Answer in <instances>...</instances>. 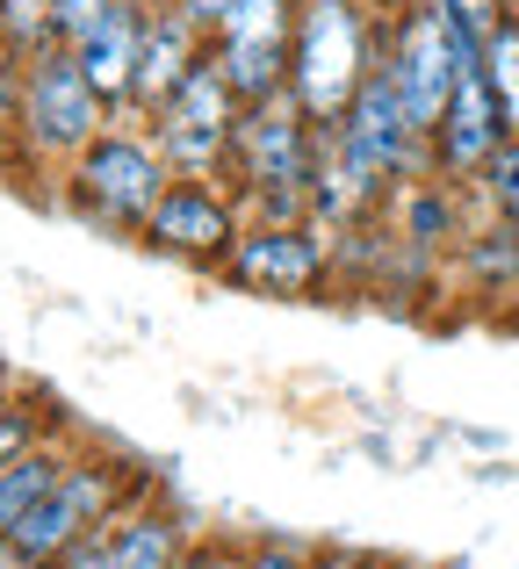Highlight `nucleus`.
<instances>
[{
    "instance_id": "obj_1",
    "label": "nucleus",
    "mask_w": 519,
    "mask_h": 569,
    "mask_svg": "<svg viewBox=\"0 0 519 569\" xmlns=\"http://www.w3.org/2000/svg\"><path fill=\"white\" fill-rule=\"evenodd\" d=\"M109 123H116V109L80 72L72 43H51V51L8 66V159H14V173L37 167L58 181Z\"/></svg>"
},
{
    "instance_id": "obj_2",
    "label": "nucleus",
    "mask_w": 519,
    "mask_h": 569,
    "mask_svg": "<svg viewBox=\"0 0 519 569\" xmlns=\"http://www.w3.org/2000/svg\"><path fill=\"white\" fill-rule=\"evenodd\" d=\"M173 181H181V173L167 167L152 130L109 123L66 173H58V209H72L80 223H101V231L144 238V223H152V209L167 202Z\"/></svg>"
},
{
    "instance_id": "obj_3",
    "label": "nucleus",
    "mask_w": 519,
    "mask_h": 569,
    "mask_svg": "<svg viewBox=\"0 0 519 569\" xmlns=\"http://www.w3.org/2000/svg\"><path fill=\"white\" fill-rule=\"evenodd\" d=\"M382 58V22L368 0H296V51H289V94L310 123H339L361 94V80Z\"/></svg>"
},
{
    "instance_id": "obj_4",
    "label": "nucleus",
    "mask_w": 519,
    "mask_h": 569,
    "mask_svg": "<svg viewBox=\"0 0 519 569\" xmlns=\"http://www.w3.org/2000/svg\"><path fill=\"white\" fill-rule=\"evenodd\" d=\"M310 167H318V123L303 116V101L296 94L246 101L239 144H231V173H224L239 188V202L253 217L303 223L310 217Z\"/></svg>"
},
{
    "instance_id": "obj_5",
    "label": "nucleus",
    "mask_w": 519,
    "mask_h": 569,
    "mask_svg": "<svg viewBox=\"0 0 519 569\" xmlns=\"http://www.w3.org/2000/svg\"><path fill=\"white\" fill-rule=\"evenodd\" d=\"M239 116H246V101H239V87L224 80V66H217V51H210L173 87L167 109L152 116V138H159V152H167V167L181 173V181H224L231 144H239Z\"/></svg>"
},
{
    "instance_id": "obj_6",
    "label": "nucleus",
    "mask_w": 519,
    "mask_h": 569,
    "mask_svg": "<svg viewBox=\"0 0 519 569\" xmlns=\"http://www.w3.org/2000/svg\"><path fill=\"white\" fill-rule=\"evenodd\" d=\"M130 469L123 461H109V455H72V469H66V483L51 490V498L37 505V512L22 519V527H8L0 541L14 548V556H37V562H66L72 548L87 541V533H101L116 512L130 505Z\"/></svg>"
},
{
    "instance_id": "obj_7",
    "label": "nucleus",
    "mask_w": 519,
    "mask_h": 569,
    "mask_svg": "<svg viewBox=\"0 0 519 569\" xmlns=\"http://www.w3.org/2000/svg\"><path fill=\"white\" fill-rule=\"evenodd\" d=\"M469 58H477V51L448 29V14H440V8H426V0L382 8V66L397 72V87H405L411 116H419L426 130H440V116H448L455 80H462Z\"/></svg>"
},
{
    "instance_id": "obj_8",
    "label": "nucleus",
    "mask_w": 519,
    "mask_h": 569,
    "mask_svg": "<svg viewBox=\"0 0 519 569\" xmlns=\"http://www.w3.org/2000/svg\"><path fill=\"white\" fill-rule=\"evenodd\" d=\"M332 274H339L332 231H325L318 217H303V223L253 217L239 231V246H231V260H224V281H239L246 296H275V303H303V296H318Z\"/></svg>"
},
{
    "instance_id": "obj_9",
    "label": "nucleus",
    "mask_w": 519,
    "mask_h": 569,
    "mask_svg": "<svg viewBox=\"0 0 519 569\" xmlns=\"http://www.w3.org/2000/svg\"><path fill=\"white\" fill-rule=\"evenodd\" d=\"M339 138L353 144V152L368 159V167L382 173L390 188H405V181H419V173H440L433 167V130L411 116V101H405V87H397V72L376 58V72L361 80V94H353V109L339 116Z\"/></svg>"
},
{
    "instance_id": "obj_10",
    "label": "nucleus",
    "mask_w": 519,
    "mask_h": 569,
    "mask_svg": "<svg viewBox=\"0 0 519 569\" xmlns=\"http://www.w3.org/2000/svg\"><path fill=\"white\" fill-rule=\"evenodd\" d=\"M246 223H253V209L239 202L231 181H173L167 202L144 223V246L167 252V260H188V267H224Z\"/></svg>"
},
{
    "instance_id": "obj_11",
    "label": "nucleus",
    "mask_w": 519,
    "mask_h": 569,
    "mask_svg": "<svg viewBox=\"0 0 519 569\" xmlns=\"http://www.w3.org/2000/svg\"><path fill=\"white\" fill-rule=\"evenodd\" d=\"M210 51L239 101H275L289 94V51H296V0H239L210 29Z\"/></svg>"
},
{
    "instance_id": "obj_12",
    "label": "nucleus",
    "mask_w": 519,
    "mask_h": 569,
    "mask_svg": "<svg viewBox=\"0 0 519 569\" xmlns=\"http://www.w3.org/2000/svg\"><path fill=\"white\" fill-rule=\"evenodd\" d=\"M506 138H512V116H506V101H498L491 72H483V58H469L462 80H455L448 116H440V130H433V167L448 173V181L477 188V173L498 159Z\"/></svg>"
},
{
    "instance_id": "obj_13",
    "label": "nucleus",
    "mask_w": 519,
    "mask_h": 569,
    "mask_svg": "<svg viewBox=\"0 0 519 569\" xmlns=\"http://www.w3.org/2000/svg\"><path fill=\"white\" fill-rule=\"evenodd\" d=\"M188 541H196V533H188L173 512H152V505H123L109 527L87 533V541L72 548V556L58 562V569H173Z\"/></svg>"
},
{
    "instance_id": "obj_14",
    "label": "nucleus",
    "mask_w": 519,
    "mask_h": 569,
    "mask_svg": "<svg viewBox=\"0 0 519 569\" xmlns=\"http://www.w3.org/2000/svg\"><path fill=\"white\" fill-rule=\"evenodd\" d=\"M202 58H210V29H196L173 0H152L144 51H138V87H130V109L123 116H144V123H152V116L173 101V87H181Z\"/></svg>"
},
{
    "instance_id": "obj_15",
    "label": "nucleus",
    "mask_w": 519,
    "mask_h": 569,
    "mask_svg": "<svg viewBox=\"0 0 519 569\" xmlns=\"http://www.w3.org/2000/svg\"><path fill=\"white\" fill-rule=\"evenodd\" d=\"M144 22H152V0H109L94 22L72 37V58L80 72L101 87L116 116L130 109V87H138V51H144Z\"/></svg>"
},
{
    "instance_id": "obj_16",
    "label": "nucleus",
    "mask_w": 519,
    "mask_h": 569,
    "mask_svg": "<svg viewBox=\"0 0 519 569\" xmlns=\"http://www.w3.org/2000/svg\"><path fill=\"white\" fill-rule=\"evenodd\" d=\"M390 231L405 252H419V260H440V252H455L469 238V217H462V181H448V173H419V181H405L390 194Z\"/></svg>"
},
{
    "instance_id": "obj_17",
    "label": "nucleus",
    "mask_w": 519,
    "mask_h": 569,
    "mask_svg": "<svg viewBox=\"0 0 519 569\" xmlns=\"http://www.w3.org/2000/svg\"><path fill=\"white\" fill-rule=\"evenodd\" d=\"M455 274H462L469 296H483V303H512L519 310V223H469V238L448 252Z\"/></svg>"
},
{
    "instance_id": "obj_18",
    "label": "nucleus",
    "mask_w": 519,
    "mask_h": 569,
    "mask_svg": "<svg viewBox=\"0 0 519 569\" xmlns=\"http://www.w3.org/2000/svg\"><path fill=\"white\" fill-rule=\"evenodd\" d=\"M66 469H72V447H58V440H43V447H29V455L0 461V533L22 527V519L37 512L58 483H66Z\"/></svg>"
},
{
    "instance_id": "obj_19",
    "label": "nucleus",
    "mask_w": 519,
    "mask_h": 569,
    "mask_svg": "<svg viewBox=\"0 0 519 569\" xmlns=\"http://www.w3.org/2000/svg\"><path fill=\"white\" fill-rule=\"evenodd\" d=\"M51 43H66L51 0H0V51H8V66H14V58L51 51Z\"/></svg>"
},
{
    "instance_id": "obj_20",
    "label": "nucleus",
    "mask_w": 519,
    "mask_h": 569,
    "mask_svg": "<svg viewBox=\"0 0 519 569\" xmlns=\"http://www.w3.org/2000/svg\"><path fill=\"white\" fill-rule=\"evenodd\" d=\"M483 72H491L498 101H506V116H512V130H519V8L498 14L491 43H483Z\"/></svg>"
},
{
    "instance_id": "obj_21",
    "label": "nucleus",
    "mask_w": 519,
    "mask_h": 569,
    "mask_svg": "<svg viewBox=\"0 0 519 569\" xmlns=\"http://www.w3.org/2000/svg\"><path fill=\"white\" fill-rule=\"evenodd\" d=\"M477 194H483V217L498 223H519V130L498 144V159L477 173Z\"/></svg>"
},
{
    "instance_id": "obj_22",
    "label": "nucleus",
    "mask_w": 519,
    "mask_h": 569,
    "mask_svg": "<svg viewBox=\"0 0 519 569\" xmlns=\"http://www.w3.org/2000/svg\"><path fill=\"white\" fill-rule=\"evenodd\" d=\"M426 8H440L448 14V29L469 43V51L483 58V43H491V29H498V14L512 8V0H426Z\"/></svg>"
},
{
    "instance_id": "obj_23",
    "label": "nucleus",
    "mask_w": 519,
    "mask_h": 569,
    "mask_svg": "<svg viewBox=\"0 0 519 569\" xmlns=\"http://www.w3.org/2000/svg\"><path fill=\"white\" fill-rule=\"evenodd\" d=\"M29 447H43V403L14 397V403H8V418H0V461L29 455Z\"/></svg>"
},
{
    "instance_id": "obj_24",
    "label": "nucleus",
    "mask_w": 519,
    "mask_h": 569,
    "mask_svg": "<svg viewBox=\"0 0 519 569\" xmlns=\"http://www.w3.org/2000/svg\"><path fill=\"white\" fill-rule=\"evenodd\" d=\"M239 556H246L239 541H188L173 569H239Z\"/></svg>"
},
{
    "instance_id": "obj_25",
    "label": "nucleus",
    "mask_w": 519,
    "mask_h": 569,
    "mask_svg": "<svg viewBox=\"0 0 519 569\" xmlns=\"http://www.w3.org/2000/svg\"><path fill=\"white\" fill-rule=\"evenodd\" d=\"M239 569H310L303 556H296V548H281V541H253L239 556Z\"/></svg>"
},
{
    "instance_id": "obj_26",
    "label": "nucleus",
    "mask_w": 519,
    "mask_h": 569,
    "mask_svg": "<svg viewBox=\"0 0 519 569\" xmlns=\"http://www.w3.org/2000/svg\"><path fill=\"white\" fill-rule=\"evenodd\" d=\"M51 8H58V29H66V43H72V37H80V29L101 14V8H109V0H51Z\"/></svg>"
},
{
    "instance_id": "obj_27",
    "label": "nucleus",
    "mask_w": 519,
    "mask_h": 569,
    "mask_svg": "<svg viewBox=\"0 0 519 569\" xmlns=\"http://www.w3.org/2000/svg\"><path fill=\"white\" fill-rule=\"evenodd\" d=\"M173 8H181V14H188L196 29H217V22H224L231 8H239V0H173Z\"/></svg>"
},
{
    "instance_id": "obj_28",
    "label": "nucleus",
    "mask_w": 519,
    "mask_h": 569,
    "mask_svg": "<svg viewBox=\"0 0 519 569\" xmlns=\"http://www.w3.org/2000/svg\"><path fill=\"white\" fill-rule=\"evenodd\" d=\"M0 569H58V562H37V556H14V548H8V556H0Z\"/></svg>"
},
{
    "instance_id": "obj_29",
    "label": "nucleus",
    "mask_w": 519,
    "mask_h": 569,
    "mask_svg": "<svg viewBox=\"0 0 519 569\" xmlns=\"http://www.w3.org/2000/svg\"><path fill=\"white\" fill-rule=\"evenodd\" d=\"M368 569H426V562H368Z\"/></svg>"
}]
</instances>
